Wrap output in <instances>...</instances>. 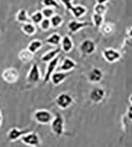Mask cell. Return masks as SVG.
I'll list each match as a JSON object with an SVG mask.
<instances>
[{
  "mask_svg": "<svg viewBox=\"0 0 132 147\" xmlns=\"http://www.w3.org/2000/svg\"><path fill=\"white\" fill-rule=\"evenodd\" d=\"M92 26V23L86 21H78V20H70L67 24V29H69L70 33H76L79 30L84 29L86 27Z\"/></svg>",
  "mask_w": 132,
  "mask_h": 147,
  "instance_id": "8fae6325",
  "label": "cell"
},
{
  "mask_svg": "<svg viewBox=\"0 0 132 147\" xmlns=\"http://www.w3.org/2000/svg\"><path fill=\"white\" fill-rule=\"evenodd\" d=\"M42 47H43V41L40 40H33L28 45V49L33 53L38 52Z\"/></svg>",
  "mask_w": 132,
  "mask_h": 147,
  "instance_id": "cb8c5ba5",
  "label": "cell"
},
{
  "mask_svg": "<svg viewBox=\"0 0 132 147\" xmlns=\"http://www.w3.org/2000/svg\"><path fill=\"white\" fill-rule=\"evenodd\" d=\"M18 58H19L20 61L23 63H31L33 59V53H31L28 48L23 49L18 53Z\"/></svg>",
  "mask_w": 132,
  "mask_h": 147,
  "instance_id": "2e32d148",
  "label": "cell"
},
{
  "mask_svg": "<svg viewBox=\"0 0 132 147\" xmlns=\"http://www.w3.org/2000/svg\"><path fill=\"white\" fill-rule=\"evenodd\" d=\"M105 96V91L101 87H95L90 93V99L94 103H100Z\"/></svg>",
  "mask_w": 132,
  "mask_h": 147,
  "instance_id": "7c38bea8",
  "label": "cell"
},
{
  "mask_svg": "<svg viewBox=\"0 0 132 147\" xmlns=\"http://www.w3.org/2000/svg\"><path fill=\"white\" fill-rule=\"evenodd\" d=\"M30 131H31V130H30V129H23V130H20V129L17 128V127H13L7 131V140L10 142H16L18 140H20L24 134H26V133H28Z\"/></svg>",
  "mask_w": 132,
  "mask_h": 147,
  "instance_id": "52a82bcc",
  "label": "cell"
},
{
  "mask_svg": "<svg viewBox=\"0 0 132 147\" xmlns=\"http://www.w3.org/2000/svg\"><path fill=\"white\" fill-rule=\"evenodd\" d=\"M1 76H2L3 80L5 82L8 83V84H14V83H16L18 79H19L20 74L16 68L10 67V68L5 69Z\"/></svg>",
  "mask_w": 132,
  "mask_h": 147,
  "instance_id": "8992f818",
  "label": "cell"
},
{
  "mask_svg": "<svg viewBox=\"0 0 132 147\" xmlns=\"http://www.w3.org/2000/svg\"><path fill=\"white\" fill-rule=\"evenodd\" d=\"M50 22H51L52 28H58L59 26L62 25L63 18L61 16L57 15V14H54V15L50 18Z\"/></svg>",
  "mask_w": 132,
  "mask_h": 147,
  "instance_id": "4316f807",
  "label": "cell"
},
{
  "mask_svg": "<svg viewBox=\"0 0 132 147\" xmlns=\"http://www.w3.org/2000/svg\"><path fill=\"white\" fill-rule=\"evenodd\" d=\"M54 116L47 109H38L33 113V119L42 125H47L52 121Z\"/></svg>",
  "mask_w": 132,
  "mask_h": 147,
  "instance_id": "7a4b0ae2",
  "label": "cell"
},
{
  "mask_svg": "<svg viewBox=\"0 0 132 147\" xmlns=\"http://www.w3.org/2000/svg\"><path fill=\"white\" fill-rule=\"evenodd\" d=\"M42 13H43L44 17L46 18H51L54 15V9L52 7H44L43 8V10H42Z\"/></svg>",
  "mask_w": 132,
  "mask_h": 147,
  "instance_id": "f546056e",
  "label": "cell"
},
{
  "mask_svg": "<svg viewBox=\"0 0 132 147\" xmlns=\"http://www.w3.org/2000/svg\"><path fill=\"white\" fill-rule=\"evenodd\" d=\"M96 50V44L90 39L84 40L80 45V51L83 55H90Z\"/></svg>",
  "mask_w": 132,
  "mask_h": 147,
  "instance_id": "9c48e42d",
  "label": "cell"
},
{
  "mask_svg": "<svg viewBox=\"0 0 132 147\" xmlns=\"http://www.w3.org/2000/svg\"><path fill=\"white\" fill-rule=\"evenodd\" d=\"M110 0H96V4H106Z\"/></svg>",
  "mask_w": 132,
  "mask_h": 147,
  "instance_id": "836d02e7",
  "label": "cell"
},
{
  "mask_svg": "<svg viewBox=\"0 0 132 147\" xmlns=\"http://www.w3.org/2000/svg\"><path fill=\"white\" fill-rule=\"evenodd\" d=\"M72 1H73V0H60V2L64 5V6H65L67 11H69V9L71 8Z\"/></svg>",
  "mask_w": 132,
  "mask_h": 147,
  "instance_id": "1f68e13d",
  "label": "cell"
},
{
  "mask_svg": "<svg viewBox=\"0 0 132 147\" xmlns=\"http://www.w3.org/2000/svg\"><path fill=\"white\" fill-rule=\"evenodd\" d=\"M44 18V17L43 15L42 11H36V12L31 14L30 20H31V22L33 23V24L37 25V24H40V22L42 21Z\"/></svg>",
  "mask_w": 132,
  "mask_h": 147,
  "instance_id": "484cf974",
  "label": "cell"
},
{
  "mask_svg": "<svg viewBox=\"0 0 132 147\" xmlns=\"http://www.w3.org/2000/svg\"><path fill=\"white\" fill-rule=\"evenodd\" d=\"M40 28H41V30H44V31H46L48 30L50 28H51V22H50V18H44V20L40 22V24H39Z\"/></svg>",
  "mask_w": 132,
  "mask_h": 147,
  "instance_id": "f1b7e54d",
  "label": "cell"
},
{
  "mask_svg": "<svg viewBox=\"0 0 132 147\" xmlns=\"http://www.w3.org/2000/svg\"><path fill=\"white\" fill-rule=\"evenodd\" d=\"M16 20L20 23H24L29 22V15H28V12H27L24 8H21L18 11L17 15H16Z\"/></svg>",
  "mask_w": 132,
  "mask_h": 147,
  "instance_id": "7402d4cb",
  "label": "cell"
},
{
  "mask_svg": "<svg viewBox=\"0 0 132 147\" xmlns=\"http://www.w3.org/2000/svg\"><path fill=\"white\" fill-rule=\"evenodd\" d=\"M103 57L107 63H114L120 60L121 54L117 50L114 48H105L103 51Z\"/></svg>",
  "mask_w": 132,
  "mask_h": 147,
  "instance_id": "5b68a950",
  "label": "cell"
},
{
  "mask_svg": "<svg viewBox=\"0 0 132 147\" xmlns=\"http://www.w3.org/2000/svg\"><path fill=\"white\" fill-rule=\"evenodd\" d=\"M92 20H93V24L96 28H98V29L103 24V15H101V14H97L93 12L92 16Z\"/></svg>",
  "mask_w": 132,
  "mask_h": 147,
  "instance_id": "d4e9b609",
  "label": "cell"
},
{
  "mask_svg": "<svg viewBox=\"0 0 132 147\" xmlns=\"http://www.w3.org/2000/svg\"><path fill=\"white\" fill-rule=\"evenodd\" d=\"M41 80V72L37 63H33L31 65L30 71L27 75V81L31 84L38 83Z\"/></svg>",
  "mask_w": 132,
  "mask_h": 147,
  "instance_id": "30bf717a",
  "label": "cell"
},
{
  "mask_svg": "<svg viewBox=\"0 0 132 147\" xmlns=\"http://www.w3.org/2000/svg\"><path fill=\"white\" fill-rule=\"evenodd\" d=\"M20 141L27 146L31 147H40L42 142H41V138L37 132L34 131H30L26 133L20 138Z\"/></svg>",
  "mask_w": 132,
  "mask_h": 147,
  "instance_id": "3957f363",
  "label": "cell"
},
{
  "mask_svg": "<svg viewBox=\"0 0 132 147\" xmlns=\"http://www.w3.org/2000/svg\"><path fill=\"white\" fill-rule=\"evenodd\" d=\"M129 102H130V104L132 105V94L129 96Z\"/></svg>",
  "mask_w": 132,
  "mask_h": 147,
  "instance_id": "8d00e7d4",
  "label": "cell"
},
{
  "mask_svg": "<svg viewBox=\"0 0 132 147\" xmlns=\"http://www.w3.org/2000/svg\"><path fill=\"white\" fill-rule=\"evenodd\" d=\"M73 103L72 96L67 93L59 94L56 98V104L60 109H67Z\"/></svg>",
  "mask_w": 132,
  "mask_h": 147,
  "instance_id": "277c9868",
  "label": "cell"
},
{
  "mask_svg": "<svg viewBox=\"0 0 132 147\" xmlns=\"http://www.w3.org/2000/svg\"><path fill=\"white\" fill-rule=\"evenodd\" d=\"M62 37L59 33H53L51 36H49L48 38L45 40V42L51 46H58L61 43Z\"/></svg>",
  "mask_w": 132,
  "mask_h": 147,
  "instance_id": "44dd1931",
  "label": "cell"
},
{
  "mask_svg": "<svg viewBox=\"0 0 132 147\" xmlns=\"http://www.w3.org/2000/svg\"><path fill=\"white\" fill-rule=\"evenodd\" d=\"M73 41L69 35L64 36L61 40V49L65 53H69L73 49Z\"/></svg>",
  "mask_w": 132,
  "mask_h": 147,
  "instance_id": "ac0fdd59",
  "label": "cell"
},
{
  "mask_svg": "<svg viewBox=\"0 0 132 147\" xmlns=\"http://www.w3.org/2000/svg\"><path fill=\"white\" fill-rule=\"evenodd\" d=\"M103 73L101 69L99 68H93L88 74V80L93 83V84H97L103 79Z\"/></svg>",
  "mask_w": 132,
  "mask_h": 147,
  "instance_id": "4fadbf2b",
  "label": "cell"
},
{
  "mask_svg": "<svg viewBox=\"0 0 132 147\" xmlns=\"http://www.w3.org/2000/svg\"><path fill=\"white\" fill-rule=\"evenodd\" d=\"M61 50H62L61 48H58L57 47L56 49H53V50L48 51V52H46L42 56V58H41V61L44 62V63H48V62H50L51 60L56 58L57 55H59V53H61Z\"/></svg>",
  "mask_w": 132,
  "mask_h": 147,
  "instance_id": "e0dca14e",
  "label": "cell"
},
{
  "mask_svg": "<svg viewBox=\"0 0 132 147\" xmlns=\"http://www.w3.org/2000/svg\"><path fill=\"white\" fill-rule=\"evenodd\" d=\"M127 118L129 119V121H132V105H130L127 109Z\"/></svg>",
  "mask_w": 132,
  "mask_h": 147,
  "instance_id": "d6a6232c",
  "label": "cell"
},
{
  "mask_svg": "<svg viewBox=\"0 0 132 147\" xmlns=\"http://www.w3.org/2000/svg\"><path fill=\"white\" fill-rule=\"evenodd\" d=\"M2 121H3V118H2V114L0 112V128L2 126Z\"/></svg>",
  "mask_w": 132,
  "mask_h": 147,
  "instance_id": "d590c367",
  "label": "cell"
},
{
  "mask_svg": "<svg viewBox=\"0 0 132 147\" xmlns=\"http://www.w3.org/2000/svg\"><path fill=\"white\" fill-rule=\"evenodd\" d=\"M127 36H129L130 39H132V26L129 28V30H127Z\"/></svg>",
  "mask_w": 132,
  "mask_h": 147,
  "instance_id": "e575fe53",
  "label": "cell"
},
{
  "mask_svg": "<svg viewBox=\"0 0 132 147\" xmlns=\"http://www.w3.org/2000/svg\"><path fill=\"white\" fill-rule=\"evenodd\" d=\"M70 13L74 16L75 18H80L86 15L87 13V7L82 6V5H77V6H72L69 9Z\"/></svg>",
  "mask_w": 132,
  "mask_h": 147,
  "instance_id": "9a60e30c",
  "label": "cell"
},
{
  "mask_svg": "<svg viewBox=\"0 0 132 147\" xmlns=\"http://www.w3.org/2000/svg\"><path fill=\"white\" fill-rule=\"evenodd\" d=\"M107 6L106 4H96L93 7V12L97 14H101V15H104L107 11Z\"/></svg>",
  "mask_w": 132,
  "mask_h": 147,
  "instance_id": "83f0119b",
  "label": "cell"
},
{
  "mask_svg": "<svg viewBox=\"0 0 132 147\" xmlns=\"http://www.w3.org/2000/svg\"><path fill=\"white\" fill-rule=\"evenodd\" d=\"M21 30L26 35L33 36V34H35V32H36L35 24H33V22H31V23H30V22L24 23V24L21 26Z\"/></svg>",
  "mask_w": 132,
  "mask_h": 147,
  "instance_id": "ffe728a7",
  "label": "cell"
},
{
  "mask_svg": "<svg viewBox=\"0 0 132 147\" xmlns=\"http://www.w3.org/2000/svg\"><path fill=\"white\" fill-rule=\"evenodd\" d=\"M69 76V72H63V71H59V72H54V74L51 76V83L54 86H59L67 79V77Z\"/></svg>",
  "mask_w": 132,
  "mask_h": 147,
  "instance_id": "5bb4252c",
  "label": "cell"
},
{
  "mask_svg": "<svg viewBox=\"0 0 132 147\" xmlns=\"http://www.w3.org/2000/svg\"><path fill=\"white\" fill-rule=\"evenodd\" d=\"M43 4H44V6L46 7H52V8L59 7V5L56 0H43Z\"/></svg>",
  "mask_w": 132,
  "mask_h": 147,
  "instance_id": "4dcf8cb0",
  "label": "cell"
},
{
  "mask_svg": "<svg viewBox=\"0 0 132 147\" xmlns=\"http://www.w3.org/2000/svg\"><path fill=\"white\" fill-rule=\"evenodd\" d=\"M51 131L56 136H62L65 132V119L60 112H56L50 123Z\"/></svg>",
  "mask_w": 132,
  "mask_h": 147,
  "instance_id": "6da1fadb",
  "label": "cell"
},
{
  "mask_svg": "<svg viewBox=\"0 0 132 147\" xmlns=\"http://www.w3.org/2000/svg\"><path fill=\"white\" fill-rule=\"evenodd\" d=\"M76 67V63L70 58H65L60 65V70L63 72H70Z\"/></svg>",
  "mask_w": 132,
  "mask_h": 147,
  "instance_id": "d6986e66",
  "label": "cell"
},
{
  "mask_svg": "<svg viewBox=\"0 0 132 147\" xmlns=\"http://www.w3.org/2000/svg\"><path fill=\"white\" fill-rule=\"evenodd\" d=\"M59 60H60V56L57 55V56L51 60L50 62L47 63V66H46V71H45L44 76V83H47L51 79V76L54 74V72L56 71V68L58 65Z\"/></svg>",
  "mask_w": 132,
  "mask_h": 147,
  "instance_id": "ba28073f",
  "label": "cell"
},
{
  "mask_svg": "<svg viewBox=\"0 0 132 147\" xmlns=\"http://www.w3.org/2000/svg\"><path fill=\"white\" fill-rule=\"evenodd\" d=\"M99 29L103 35H110L115 30V26L110 22H105V23L103 22V24Z\"/></svg>",
  "mask_w": 132,
  "mask_h": 147,
  "instance_id": "603a6c76",
  "label": "cell"
}]
</instances>
